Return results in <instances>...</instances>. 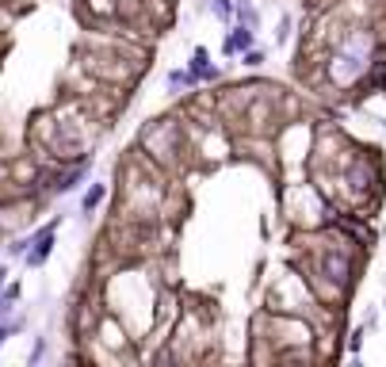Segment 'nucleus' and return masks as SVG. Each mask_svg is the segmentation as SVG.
I'll list each match as a JSON object with an SVG mask.
<instances>
[{
  "mask_svg": "<svg viewBox=\"0 0 386 367\" xmlns=\"http://www.w3.org/2000/svg\"><path fill=\"white\" fill-rule=\"evenodd\" d=\"M249 46H253V27L238 23V27H233V35H226V42H222V54H226V57H233V54H245Z\"/></svg>",
  "mask_w": 386,
  "mask_h": 367,
  "instance_id": "obj_6",
  "label": "nucleus"
},
{
  "mask_svg": "<svg viewBox=\"0 0 386 367\" xmlns=\"http://www.w3.org/2000/svg\"><path fill=\"white\" fill-rule=\"evenodd\" d=\"M168 4H173V0H168Z\"/></svg>",
  "mask_w": 386,
  "mask_h": 367,
  "instance_id": "obj_15",
  "label": "nucleus"
},
{
  "mask_svg": "<svg viewBox=\"0 0 386 367\" xmlns=\"http://www.w3.org/2000/svg\"><path fill=\"white\" fill-rule=\"evenodd\" d=\"M104 196H107V184H92V188L84 191V199H81V211H84V214H92L99 203H104Z\"/></svg>",
  "mask_w": 386,
  "mask_h": 367,
  "instance_id": "obj_7",
  "label": "nucleus"
},
{
  "mask_svg": "<svg viewBox=\"0 0 386 367\" xmlns=\"http://www.w3.org/2000/svg\"><path fill=\"white\" fill-rule=\"evenodd\" d=\"M211 8H214V16L222 19V23H230V19H233V0H211Z\"/></svg>",
  "mask_w": 386,
  "mask_h": 367,
  "instance_id": "obj_10",
  "label": "nucleus"
},
{
  "mask_svg": "<svg viewBox=\"0 0 386 367\" xmlns=\"http://www.w3.org/2000/svg\"><path fill=\"white\" fill-rule=\"evenodd\" d=\"M134 149L142 153V161H149L153 169H184L191 161L188 157V134H184L180 119H153L146 131L134 138Z\"/></svg>",
  "mask_w": 386,
  "mask_h": 367,
  "instance_id": "obj_2",
  "label": "nucleus"
},
{
  "mask_svg": "<svg viewBox=\"0 0 386 367\" xmlns=\"http://www.w3.org/2000/svg\"><path fill=\"white\" fill-rule=\"evenodd\" d=\"M371 62H375V35H371L367 27H352V31H345V39L337 42V50L329 54L325 77H329V84H337V88H352V84H360L363 77L371 73Z\"/></svg>",
  "mask_w": 386,
  "mask_h": 367,
  "instance_id": "obj_1",
  "label": "nucleus"
},
{
  "mask_svg": "<svg viewBox=\"0 0 386 367\" xmlns=\"http://www.w3.org/2000/svg\"><path fill=\"white\" fill-rule=\"evenodd\" d=\"M233 16H238L245 27H256V19H260V12H256L253 4H245V0H241V4H233Z\"/></svg>",
  "mask_w": 386,
  "mask_h": 367,
  "instance_id": "obj_9",
  "label": "nucleus"
},
{
  "mask_svg": "<svg viewBox=\"0 0 386 367\" xmlns=\"http://www.w3.org/2000/svg\"><path fill=\"white\" fill-rule=\"evenodd\" d=\"M54 226H58V222H50L46 229H39V234L31 237V245H35V249H27V253H23L31 268H39V264L50 256V249H54Z\"/></svg>",
  "mask_w": 386,
  "mask_h": 367,
  "instance_id": "obj_5",
  "label": "nucleus"
},
{
  "mask_svg": "<svg viewBox=\"0 0 386 367\" xmlns=\"http://www.w3.org/2000/svg\"><path fill=\"white\" fill-rule=\"evenodd\" d=\"M191 81H203V84H214V81H222V69H214L211 66V54H206V46H199L195 54H191V66H188Z\"/></svg>",
  "mask_w": 386,
  "mask_h": 367,
  "instance_id": "obj_4",
  "label": "nucleus"
},
{
  "mask_svg": "<svg viewBox=\"0 0 386 367\" xmlns=\"http://www.w3.org/2000/svg\"><path fill=\"white\" fill-rule=\"evenodd\" d=\"M287 35H291V19L283 16V19H280V31H276V39H280V42H287Z\"/></svg>",
  "mask_w": 386,
  "mask_h": 367,
  "instance_id": "obj_13",
  "label": "nucleus"
},
{
  "mask_svg": "<svg viewBox=\"0 0 386 367\" xmlns=\"http://www.w3.org/2000/svg\"><path fill=\"white\" fill-rule=\"evenodd\" d=\"M19 302V283H12V287H4V294H0V321H8V314H12V306Z\"/></svg>",
  "mask_w": 386,
  "mask_h": 367,
  "instance_id": "obj_8",
  "label": "nucleus"
},
{
  "mask_svg": "<svg viewBox=\"0 0 386 367\" xmlns=\"http://www.w3.org/2000/svg\"><path fill=\"white\" fill-rule=\"evenodd\" d=\"M168 84H173V88H191V73H184V69H173V73H168Z\"/></svg>",
  "mask_w": 386,
  "mask_h": 367,
  "instance_id": "obj_12",
  "label": "nucleus"
},
{
  "mask_svg": "<svg viewBox=\"0 0 386 367\" xmlns=\"http://www.w3.org/2000/svg\"><path fill=\"white\" fill-rule=\"evenodd\" d=\"M0 4H8V0H0Z\"/></svg>",
  "mask_w": 386,
  "mask_h": 367,
  "instance_id": "obj_14",
  "label": "nucleus"
},
{
  "mask_svg": "<svg viewBox=\"0 0 386 367\" xmlns=\"http://www.w3.org/2000/svg\"><path fill=\"white\" fill-rule=\"evenodd\" d=\"M241 62H245V66H264V62H268V50H253V46H249L245 50V54H241Z\"/></svg>",
  "mask_w": 386,
  "mask_h": 367,
  "instance_id": "obj_11",
  "label": "nucleus"
},
{
  "mask_svg": "<svg viewBox=\"0 0 386 367\" xmlns=\"http://www.w3.org/2000/svg\"><path fill=\"white\" fill-rule=\"evenodd\" d=\"M313 276L329 279V283H337L340 291H345V287L356 279V264H352V256H348L345 249H325V253L318 256V268H313Z\"/></svg>",
  "mask_w": 386,
  "mask_h": 367,
  "instance_id": "obj_3",
  "label": "nucleus"
}]
</instances>
